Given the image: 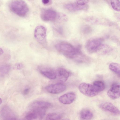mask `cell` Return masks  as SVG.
<instances>
[{"label":"cell","instance_id":"23","mask_svg":"<svg viewBox=\"0 0 120 120\" xmlns=\"http://www.w3.org/2000/svg\"><path fill=\"white\" fill-rule=\"evenodd\" d=\"M110 3L112 8L117 11H120V1L119 0H110Z\"/></svg>","mask_w":120,"mask_h":120},{"label":"cell","instance_id":"5","mask_svg":"<svg viewBox=\"0 0 120 120\" xmlns=\"http://www.w3.org/2000/svg\"><path fill=\"white\" fill-rule=\"evenodd\" d=\"M57 13L54 10L51 9H44L40 13L41 19L45 22L52 21L57 18Z\"/></svg>","mask_w":120,"mask_h":120},{"label":"cell","instance_id":"13","mask_svg":"<svg viewBox=\"0 0 120 120\" xmlns=\"http://www.w3.org/2000/svg\"><path fill=\"white\" fill-rule=\"evenodd\" d=\"M52 106L49 102L44 101H37L33 103L30 106L31 109H43L46 110Z\"/></svg>","mask_w":120,"mask_h":120},{"label":"cell","instance_id":"26","mask_svg":"<svg viewBox=\"0 0 120 120\" xmlns=\"http://www.w3.org/2000/svg\"><path fill=\"white\" fill-rule=\"evenodd\" d=\"M30 91V88H26L23 91V94L24 95H27L29 93Z\"/></svg>","mask_w":120,"mask_h":120},{"label":"cell","instance_id":"1","mask_svg":"<svg viewBox=\"0 0 120 120\" xmlns=\"http://www.w3.org/2000/svg\"><path fill=\"white\" fill-rule=\"evenodd\" d=\"M55 47L60 53L70 59H77L82 55L80 46L75 47L68 42H60L56 45Z\"/></svg>","mask_w":120,"mask_h":120},{"label":"cell","instance_id":"12","mask_svg":"<svg viewBox=\"0 0 120 120\" xmlns=\"http://www.w3.org/2000/svg\"><path fill=\"white\" fill-rule=\"evenodd\" d=\"M56 77H57L59 80L61 82L66 81L69 76V72L65 69L60 68H58L56 72Z\"/></svg>","mask_w":120,"mask_h":120},{"label":"cell","instance_id":"8","mask_svg":"<svg viewBox=\"0 0 120 120\" xmlns=\"http://www.w3.org/2000/svg\"><path fill=\"white\" fill-rule=\"evenodd\" d=\"M66 86L62 83L52 84L46 86L45 88L48 92L52 94H57L64 91L66 89Z\"/></svg>","mask_w":120,"mask_h":120},{"label":"cell","instance_id":"18","mask_svg":"<svg viewBox=\"0 0 120 120\" xmlns=\"http://www.w3.org/2000/svg\"><path fill=\"white\" fill-rule=\"evenodd\" d=\"M25 118L27 120H33L38 119H40L38 114L35 111L31 110L25 116Z\"/></svg>","mask_w":120,"mask_h":120},{"label":"cell","instance_id":"29","mask_svg":"<svg viewBox=\"0 0 120 120\" xmlns=\"http://www.w3.org/2000/svg\"><path fill=\"white\" fill-rule=\"evenodd\" d=\"M2 100L0 98V104H1V103H2Z\"/></svg>","mask_w":120,"mask_h":120},{"label":"cell","instance_id":"17","mask_svg":"<svg viewBox=\"0 0 120 120\" xmlns=\"http://www.w3.org/2000/svg\"><path fill=\"white\" fill-rule=\"evenodd\" d=\"M109 69L120 77V64L114 63H110L109 66Z\"/></svg>","mask_w":120,"mask_h":120},{"label":"cell","instance_id":"2","mask_svg":"<svg viewBox=\"0 0 120 120\" xmlns=\"http://www.w3.org/2000/svg\"><path fill=\"white\" fill-rule=\"evenodd\" d=\"M9 6L12 12L20 17L25 16L29 11L27 5L23 0H12Z\"/></svg>","mask_w":120,"mask_h":120},{"label":"cell","instance_id":"9","mask_svg":"<svg viewBox=\"0 0 120 120\" xmlns=\"http://www.w3.org/2000/svg\"><path fill=\"white\" fill-rule=\"evenodd\" d=\"M99 108L102 109L116 115H120V110L113 104L109 102H105L100 104Z\"/></svg>","mask_w":120,"mask_h":120},{"label":"cell","instance_id":"28","mask_svg":"<svg viewBox=\"0 0 120 120\" xmlns=\"http://www.w3.org/2000/svg\"><path fill=\"white\" fill-rule=\"evenodd\" d=\"M42 2L44 4L47 5L49 3L50 0H42Z\"/></svg>","mask_w":120,"mask_h":120},{"label":"cell","instance_id":"24","mask_svg":"<svg viewBox=\"0 0 120 120\" xmlns=\"http://www.w3.org/2000/svg\"><path fill=\"white\" fill-rule=\"evenodd\" d=\"M82 31L85 34H87L90 33L92 31L91 28L88 25L84 26L82 28Z\"/></svg>","mask_w":120,"mask_h":120},{"label":"cell","instance_id":"4","mask_svg":"<svg viewBox=\"0 0 120 120\" xmlns=\"http://www.w3.org/2000/svg\"><path fill=\"white\" fill-rule=\"evenodd\" d=\"M102 40L100 38L89 40L86 43L85 47L88 52L92 53L97 52L101 44Z\"/></svg>","mask_w":120,"mask_h":120},{"label":"cell","instance_id":"25","mask_svg":"<svg viewBox=\"0 0 120 120\" xmlns=\"http://www.w3.org/2000/svg\"><path fill=\"white\" fill-rule=\"evenodd\" d=\"M89 0H76L77 4L82 6L86 5L89 2Z\"/></svg>","mask_w":120,"mask_h":120},{"label":"cell","instance_id":"21","mask_svg":"<svg viewBox=\"0 0 120 120\" xmlns=\"http://www.w3.org/2000/svg\"><path fill=\"white\" fill-rule=\"evenodd\" d=\"M111 50V47L107 45L101 44L97 52H99L101 54H105L109 52Z\"/></svg>","mask_w":120,"mask_h":120},{"label":"cell","instance_id":"14","mask_svg":"<svg viewBox=\"0 0 120 120\" xmlns=\"http://www.w3.org/2000/svg\"><path fill=\"white\" fill-rule=\"evenodd\" d=\"M66 9L71 11H75L86 9L88 7L86 5L82 6L76 3H71L66 4L65 6Z\"/></svg>","mask_w":120,"mask_h":120},{"label":"cell","instance_id":"7","mask_svg":"<svg viewBox=\"0 0 120 120\" xmlns=\"http://www.w3.org/2000/svg\"><path fill=\"white\" fill-rule=\"evenodd\" d=\"M0 115L4 120H15L17 118L15 112L7 105L4 106L2 107L0 111Z\"/></svg>","mask_w":120,"mask_h":120},{"label":"cell","instance_id":"10","mask_svg":"<svg viewBox=\"0 0 120 120\" xmlns=\"http://www.w3.org/2000/svg\"><path fill=\"white\" fill-rule=\"evenodd\" d=\"M76 98L75 94L73 92H69L60 96L59 101L64 104H69L72 103Z\"/></svg>","mask_w":120,"mask_h":120},{"label":"cell","instance_id":"11","mask_svg":"<svg viewBox=\"0 0 120 120\" xmlns=\"http://www.w3.org/2000/svg\"><path fill=\"white\" fill-rule=\"evenodd\" d=\"M108 96L112 99H116L120 97V84L113 85L107 92Z\"/></svg>","mask_w":120,"mask_h":120},{"label":"cell","instance_id":"19","mask_svg":"<svg viewBox=\"0 0 120 120\" xmlns=\"http://www.w3.org/2000/svg\"><path fill=\"white\" fill-rule=\"evenodd\" d=\"M93 85L99 92L103 91L105 88L104 83L100 81H94Z\"/></svg>","mask_w":120,"mask_h":120},{"label":"cell","instance_id":"27","mask_svg":"<svg viewBox=\"0 0 120 120\" xmlns=\"http://www.w3.org/2000/svg\"><path fill=\"white\" fill-rule=\"evenodd\" d=\"M23 67V65L21 63H18L16 65V67L17 69H21Z\"/></svg>","mask_w":120,"mask_h":120},{"label":"cell","instance_id":"3","mask_svg":"<svg viewBox=\"0 0 120 120\" xmlns=\"http://www.w3.org/2000/svg\"><path fill=\"white\" fill-rule=\"evenodd\" d=\"M79 89L82 93L89 97H94L99 93L93 85L89 83H81L79 86Z\"/></svg>","mask_w":120,"mask_h":120},{"label":"cell","instance_id":"20","mask_svg":"<svg viewBox=\"0 0 120 120\" xmlns=\"http://www.w3.org/2000/svg\"><path fill=\"white\" fill-rule=\"evenodd\" d=\"M62 115L58 113H52L49 114L46 118L47 120H60L62 118Z\"/></svg>","mask_w":120,"mask_h":120},{"label":"cell","instance_id":"6","mask_svg":"<svg viewBox=\"0 0 120 120\" xmlns=\"http://www.w3.org/2000/svg\"><path fill=\"white\" fill-rule=\"evenodd\" d=\"M46 31L45 27L41 25L37 26L34 32V36L36 40L42 44L45 42Z\"/></svg>","mask_w":120,"mask_h":120},{"label":"cell","instance_id":"22","mask_svg":"<svg viewBox=\"0 0 120 120\" xmlns=\"http://www.w3.org/2000/svg\"><path fill=\"white\" fill-rule=\"evenodd\" d=\"M10 69V66L8 64H4L0 66V75L1 77H3L7 75Z\"/></svg>","mask_w":120,"mask_h":120},{"label":"cell","instance_id":"16","mask_svg":"<svg viewBox=\"0 0 120 120\" xmlns=\"http://www.w3.org/2000/svg\"><path fill=\"white\" fill-rule=\"evenodd\" d=\"M80 119L82 120H89L91 119L93 116L92 112L89 109H82L79 114Z\"/></svg>","mask_w":120,"mask_h":120},{"label":"cell","instance_id":"15","mask_svg":"<svg viewBox=\"0 0 120 120\" xmlns=\"http://www.w3.org/2000/svg\"><path fill=\"white\" fill-rule=\"evenodd\" d=\"M40 71L42 75L49 79H54L56 77V72L47 68H40Z\"/></svg>","mask_w":120,"mask_h":120}]
</instances>
